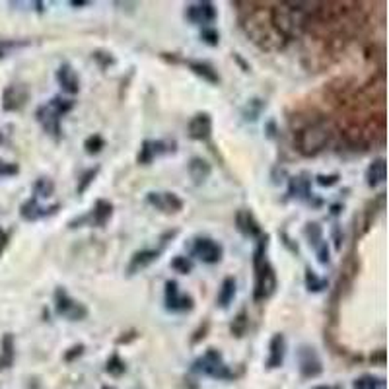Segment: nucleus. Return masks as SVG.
Listing matches in <instances>:
<instances>
[{"label": "nucleus", "instance_id": "1", "mask_svg": "<svg viewBox=\"0 0 389 389\" xmlns=\"http://www.w3.org/2000/svg\"><path fill=\"white\" fill-rule=\"evenodd\" d=\"M309 12H311V2H276L268 10V20L275 32L288 43V41L300 39L308 32Z\"/></svg>", "mask_w": 389, "mask_h": 389}, {"label": "nucleus", "instance_id": "11", "mask_svg": "<svg viewBox=\"0 0 389 389\" xmlns=\"http://www.w3.org/2000/svg\"><path fill=\"white\" fill-rule=\"evenodd\" d=\"M298 364H300V373L304 378H317L323 372V364H321V358L316 352L314 347L309 345H302L300 350H298Z\"/></svg>", "mask_w": 389, "mask_h": 389}, {"label": "nucleus", "instance_id": "3", "mask_svg": "<svg viewBox=\"0 0 389 389\" xmlns=\"http://www.w3.org/2000/svg\"><path fill=\"white\" fill-rule=\"evenodd\" d=\"M247 6L249 8L245 10V16L240 18L247 37L263 51H283L286 41L275 32L268 16L263 18V8H252V2H247Z\"/></svg>", "mask_w": 389, "mask_h": 389}, {"label": "nucleus", "instance_id": "22", "mask_svg": "<svg viewBox=\"0 0 389 389\" xmlns=\"http://www.w3.org/2000/svg\"><path fill=\"white\" fill-rule=\"evenodd\" d=\"M187 65V68L191 70L193 74H197L199 78H203L204 82H209V84H220V74L216 73V68L211 65V63H206V61H193V58H187L183 61Z\"/></svg>", "mask_w": 389, "mask_h": 389}, {"label": "nucleus", "instance_id": "42", "mask_svg": "<svg viewBox=\"0 0 389 389\" xmlns=\"http://www.w3.org/2000/svg\"><path fill=\"white\" fill-rule=\"evenodd\" d=\"M340 175L339 173H331V175H323V173H319V175H316V183L321 187H333L339 183Z\"/></svg>", "mask_w": 389, "mask_h": 389}, {"label": "nucleus", "instance_id": "53", "mask_svg": "<svg viewBox=\"0 0 389 389\" xmlns=\"http://www.w3.org/2000/svg\"><path fill=\"white\" fill-rule=\"evenodd\" d=\"M101 389H115V388H111V385H106V388H101Z\"/></svg>", "mask_w": 389, "mask_h": 389}, {"label": "nucleus", "instance_id": "13", "mask_svg": "<svg viewBox=\"0 0 389 389\" xmlns=\"http://www.w3.org/2000/svg\"><path fill=\"white\" fill-rule=\"evenodd\" d=\"M218 12L214 8L212 2H194L189 4L185 10V18L193 25H203V27H211V24L216 20Z\"/></svg>", "mask_w": 389, "mask_h": 389}, {"label": "nucleus", "instance_id": "46", "mask_svg": "<svg viewBox=\"0 0 389 389\" xmlns=\"http://www.w3.org/2000/svg\"><path fill=\"white\" fill-rule=\"evenodd\" d=\"M333 240H335V249H342V240H345V234L340 232V226L339 224H335V228H333Z\"/></svg>", "mask_w": 389, "mask_h": 389}, {"label": "nucleus", "instance_id": "43", "mask_svg": "<svg viewBox=\"0 0 389 389\" xmlns=\"http://www.w3.org/2000/svg\"><path fill=\"white\" fill-rule=\"evenodd\" d=\"M20 173V166L18 163L2 162L0 160V178H10V175H18Z\"/></svg>", "mask_w": 389, "mask_h": 389}, {"label": "nucleus", "instance_id": "25", "mask_svg": "<svg viewBox=\"0 0 389 389\" xmlns=\"http://www.w3.org/2000/svg\"><path fill=\"white\" fill-rule=\"evenodd\" d=\"M235 286H237V284H235L234 276H226V278L222 280V284H220L218 296H216V304H218L222 309H228L230 308V304L234 302Z\"/></svg>", "mask_w": 389, "mask_h": 389}, {"label": "nucleus", "instance_id": "36", "mask_svg": "<svg viewBox=\"0 0 389 389\" xmlns=\"http://www.w3.org/2000/svg\"><path fill=\"white\" fill-rule=\"evenodd\" d=\"M263 107L265 104L261 101V99H252L247 106L243 107V117H245V121H257V117L263 111Z\"/></svg>", "mask_w": 389, "mask_h": 389}, {"label": "nucleus", "instance_id": "23", "mask_svg": "<svg viewBox=\"0 0 389 389\" xmlns=\"http://www.w3.org/2000/svg\"><path fill=\"white\" fill-rule=\"evenodd\" d=\"M113 216V204L106 201V199H97L96 204H94V209L88 214L89 218V226H97V228H104L111 220Z\"/></svg>", "mask_w": 389, "mask_h": 389}, {"label": "nucleus", "instance_id": "12", "mask_svg": "<svg viewBox=\"0 0 389 389\" xmlns=\"http://www.w3.org/2000/svg\"><path fill=\"white\" fill-rule=\"evenodd\" d=\"M288 197L304 201V203L308 204H314V206H321L323 204L321 199H316L314 193H311L308 173H300V175H294V178L288 179Z\"/></svg>", "mask_w": 389, "mask_h": 389}, {"label": "nucleus", "instance_id": "2", "mask_svg": "<svg viewBox=\"0 0 389 389\" xmlns=\"http://www.w3.org/2000/svg\"><path fill=\"white\" fill-rule=\"evenodd\" d=\"M335 137V129L331 123L327 121V117L319 115L311 121H306L300 129L294 132V146L298 150V154L304 158H316L323 150H327Z\"/></svg>", "mask_w": 389, "mask_h": 389}, {"label": "nucleus", "instance_id": "38", "mask_svg": "<svg viewBox=\"0 0 389 389\" xmlns=\"http://www.w3.org/2000/svg\"><path fill=\"white\" fill-rule=\"evenodd\" d=\"M171 268L175 273H181V275H189L193 271V263H191V259L183 257V255H178V257L171 259Z\"/></svg>", "mask_w": 389, "mask_h": 389}, {"label": "nucleus", "instance_id": "50", "mask_svg": "<svg viewBox=\"0 0 389 389\" xmlns=\"http://www.w3.org/2000/svg\"><path fill=\"white\" fill-rule=\"evenodd\" d=\"M8 47H12V43L0 39V57H4V51H6V49H8Z\"/></svg>", "mask_w": 389, "mask_h": 389}, {"label": "nucleus", "instance_id": "51", "mask_svg": "<svg viewBox=\"0 0 389 389\" xmlns=\"http://www.w3.org/2000/svg\"><path fill=\"white\" fill-rule=\"evenodd\" d=\"M70 4H73V6H88L89 2H84V0H80V2H78V0H73Z\"/></svg>", "mask_w": 389, "mask_h": 389}, {"label": "nucleus", "instance_id": "5", "mask_svg": "<svg viewBox=\"0 0 389 389\" xmlns=\"http://www.w3.org/2000/svg\"><path fill=\"white\" fill-rule=\"evenodd\" d=\"M74 107L73 99H66L63 96H55L49 99L45 106L37 107L35 111V119L39 123L43 130L51 135V137L58 140L61 138V119L65 117Z\"/></svg>", "mask_w": 389, "mask_h": 389}, {"label": "nucleus", "instance_id": "9", "mask_svg": "<svg viewBox=\"0 0 389 389\" xmlns=\"http://www.w3.org/2000/svg\"><path fill=\"white\" fill-rule=\"evenodd\" d=\"M193 296L181 294L179 284L175 280H168L166 283V309L171 314H187V311H193Z\"/></svg>", "mask_w": 389, "mask_h": 389}, {"label": "nucleus", "instance_id": "21", "mask_svg": "<svg viewBox=\"0 0 389 389\" xmlns=\"http://www.w3.org/2000/svg\"><path fill=\"white\" fill-rule=\"evenodd\" d=\"M286 357V339H284L283 333H275L273 339L268 342V358H267V368L268 370H276L280 368Z\"/></svg>", "mask_w": 389, "mask_h": 389}, {"label": "nucleus", "instance_id": "18", "mask_svg": "<svg viewBox=\"0 0 389 389\" xmlns=\"http://www.w3.org/2000/svg\"><path fill=\"white\" fill-rule=\"evenodd\" d=\"M61 209V204H53V206H41L39 201L32 197V199H27L25 203H22L20 206V216L25 220V222H35V220L45 218V216H53V214H57V211Z\"/></svg>", "mask_w": 389, "mask_h": 389}, {"label": "nucleus", "instance_id": "7", "mask_svg": "<svg viewBox=\"0 0 389 389\" xmlns=\"http://www.w3.org/2000/svg\"><path fill=\"white\" fill-rule=\"evenodd\" d=\"M53 298H55V311H57V316L65 317L68 321H84L88 317V308L82 302L74 300L73 296L63 286L55 288V296Z\"/></svg>", "mask_w": 389, "mask_h": 389}, {"label": "nucleus", "instance_id": "6", "mask_svg": "<svg viewBox=\"0 0 389 389\" xmlns=\"http://www.w3.org/2000/svg\"><path fill=\"white\" fill-rule=\"evenodd\" d=\"M191 370L197 373H203V376H209V378H214V380H232V378H235L234 372L230 370V366L224 362V358L216 349H209L203 357L197 358Z\"/></svg>", "mask_w": 389, "mask_h": 389}, {"label": "nucleus", "instance_id": "8", "mask_svg": "<svg viewBox=\"0 0 389 389\" xmlns=\"http://www.w3.org/2000/svg\"><path fill=\"white\" fill-rule=\"evenodd\" d=\"M197 259H201L206 265H216L222 261V255H224V247L220 245L216 240L212 237H206V235H201L197 237L193 243V249H191Z\"/></svg>", "mask_w": 389, "mask_h": 389}, {"label": "nucleus", "instance_id": "10", "mask_svg": "<svg viewBox=\"0 0 389 389\" xmlns=\"http://www.w3.org/2000/svg\"><path fill=\"white\" fill-rule=\"evenodd\" d=\"M30 101V88L25 84H10L2 92V109L8 113L22 111Z\"/></svg>", "mask_w": 389, "mask_h": 389}, {"label": "nucleus", "instance_id": "17", "mask_svg": "<svg viewBox=\"0 0 389 389\" xmlns=\"http://www.w3.org/2000/svg\"><path fill=\"white\" fill-rule=\"evenodd\" d=\"M187 132L193 140H199V142H209L212 137V117L211 113L206 111H201L197 113L189 121V127H187Z\"/></svg>", "mask_w": 389, "mask_h": 389}, {"label": "nucleus", "instance_id": "20", "mask_svg": "<svg viewBox=\"0 0 389 389\" xmlns=\"http://www.w3.org/2000/svg\"><path fill=\"white\" fill-rule=\"evenodd\" d=\"M160 255H162V249H140V252L132 253L129 267H127V275L132 276L140 273L142 268L150 267L154 261L160 259Z\"/></svg>", "mask_w": 389, "mask_h": 389}, {"label": "nucleus", "instance_id": "29", "mask_svg": "<svg viewBox=\"0 0 389 389\" xmlns=\"http://www.w3.org/2000/svg\"><path fill=\"white\" fill-rule=\"evenodd\" d=\"M352 388L354 389H385V381L381 380V378H376V376L366 373V376H360V378H357V380H354Z\"/></svg>", "mask_w": 389, "mask_h": 389}, {"label": "nucleus", "instance_id": "32", "mask_svg": "<svg viewBox=\"0 0 389 389\" xmlns=\"http://www.w3.org/2000/svg\"><path fill=\"white\" fill-rule=\"evenodd\" d=\"M327 286H329V283L325 278L317 276L311 268H306V288L309 292H316L317 294V292H323Z\"/></svg>", "mask_w": 389, "mask_h": 389}, {"label": "nucleus", "instance_id": "15", "mask_svg": "<svg viewBox=\"0 0 389 389\" xmlns=\"http://www.w3.org/2000/svg\"><path fill=\"white\" fill-rule=\"evenodd\" d=\"M146 201L148 204H152L156 211L163 212V214H178V212L183 211V201L179 199L175 193H148L146 194Z\"/></svg>", "mask_w": 389, "mask_h": 389}, {"label": "nucleus", "instance_id": "33", "mask_svg": "<svg viewBox=\"0 0 389 389\" xmlns=\"http://www.w3.org/2000/svg\"><path fill=\"white\" fill-rule=\"evenodd\" d=\"M97 173H99V166H96V168H89V170H86L84 173H82V178L78 179V185H76V193L78 194H84L86 191H88V187L96 181Z\"/></svg>", "mask_w": 389, "mask_h": 389}, {"label": "nucleus", "instance_id": "49", "mask_svg": "<svg viewBox=\"0 0 389 389\" xmlns=\"http://www.w3.org/2000/svg\"><path fill=\"white\" fill-rule=\"evenodd\" d=\"M340 212H342V204H340V203L331 204V214H333V216H339Z\"/></svg>", "mask_w": 389, "mask_h": 389}, {"label": "nucleus", "instance_id": "31", "mask_svg": "<svg viewBox=\"0 0 389 389\" xmlns=\"http://www.w3.org/2000/svg\"><path fill=\"white\" fill-rule=\"evenodd\" d=\"M106 372L109 373V376H113V378H121L123 373L127 372V364H125V360H123L117 352L115 354H111L109 357V360H107L106 364Z\"/></svg>", "mask_w": 389, "mask_h": 389}, {"label": "nucleus", "instance_id": "14", "mask_svg": "<svg viewBox=\"0 0 389 389\" xmlns=\"http://www.w3.org/2000/svg\"><path fill=\"white\" fill-rule=\"evenodd\" d=\"M173 146H175L173 142L170 144V142H166V140H144V142L140 144V150H138L137 162L140 163V166H150L158 156L173 152V150H175Z\"/></svg>", "mask_w": 389, "mask_h": 389}, {"label": "nucleus", "instance_id": "35", "mask_svg": "<svg viewBox=\"0 0 389 389\" xmlns=\"http://www.w3.org/2000/svg\"><path fill=\"white\" fill-rule=\"evenodd\" d=\"M106 148V140L101 135H92L84 140V150H86V154L89 156H96L99 154L101 150Z\"/></svg>", "mask_w": 389, "mask_h": 389}, {"label": "nucleus", "instance_id": "4", "mask_svg": "<svg viewBox=\"0 0 389 389\" xmlns=\"http://www.w3.org/2000/svg\"><path fill=\"white\" fill-rule=\"evenodd\" d=\"M268 234H263L257 242V247L253 252V268H255V286H253V300L261 302L268 300L276 292V271L267 259L268 249Z\"/></svg>", "mask_w": 389, "mask_h": 389}, {"label": "nucleus", "instance_id": "16", "mask_svg": "<svg viewBox=\"0 0 389 389\" xmlns=\"http://www.w3.org/2000/svg\"><path fill=\"white\" fill-rule=\"evenodd\" d=\"M235 228L243 237H249V240H259L261 235L265 234L259 220L255 218V214L252 211H247V209L235 212Z\"/></svg>", "mask_w": 389, "mask_h": 389}, {"label": "nucleus", "instance_id": "41", "mask_svg": "<svg viewBox=\"0 0 389 389\" xmlns=\"http://www.w3.org/2000/svg\"><path fill=\"white\" fill-rule=\"evenodd\" d=\"M209 329H211V321H203V323L199 325V329L193 333V337H191V345H199L201 340H204V337H206V333H209Z\"/></svg>", "mask_w": 389, "mask_h": 389}, {"label": "nucleus", "instance_id": "26", "mask_svg": "<svg viewBox=\"0 0 389 389\" xmlns=\"http://www.w3.org/2000/svg\"><path fill=\"white\" fill-rule=\"evenodd\" d=\"M385 181V160L383 158H378L370 163V168L366 171V183L368 187L376 189L378 185H381Z\"/></svg>", "mask_w": 389, "mask_h": 389}, {"label": "nucleus", "instance_id": "28", "mask_svg": "<svg viewBox=\"0 0 389 389\" xmlns=\"http://www.w3.org/2000/svg\"><path fill=\"white\" fill-rule=\"evenodd\" d=\"M247 331H249V316H247L245 309H242V311L234 317L232 325H230V333L234 335L235 339H242Z\"/></svg>", "mask_w": 389, "mask_h": 389}, {"label": "nucleus", "instance_id": "19", "mask_svg": "<svg viewBox=\"0 0 389 389\" xmlns=\"http://www.w3.org/2000/svg\"><path fill=\"white\" fill-rule=\"evenodd\" d=\"M57 82L61 89L65 94H68V96H76L80 92V78H78V74L73 68V65H68V63H63V65L58 66Z\"/></svg>", "mask_w": 389, "mask_h": 389}, {"label": "nucleus", "instance_id": "52", "mask_svg": "<svg viewBox=\"0 0 389 389\" xmlns=\"http://www.w3.org/2000/svg\"><path fill=\"white\" fill-rule=\"evenodd\" d=\"M316 389H333V388H329V385H319V388H316Z\"/></svg>", "mask_w": 389, "mask_h": 389}, {"label": "nucleus", "instance_id": "39", "mask_svg": "<svg viewBox=\"0 0 389 389\" xmlns=\"http://www.w3.org/2000/svg\"><path fill=\"white\" fill-rule=\"evenodd\" d=\"M201 39H203L206 45L216 47L220 43V33L216 32L214 27H203V30H201Z\"/></svg>", "mask_w": 389, "mask_h": 389}, {"label": "nucleus", "instance_id": "24", "mask_svg": "<svg viewBox=\"0 0 389 389\" xmlns=\"http://www.w3.org/2000/svg\"><path fill=\"white\" fill-rule=\"evenodd\" d=\"M189 175L194 181V185H203L206 179L211 178L212 173V166L204 158H199V156H194L191 158V162H189Z\"/></svg>", "mask_w": 389, "mask_h": 389}, {"label": "nucleus", "instance_id": "27", "mask_svg": "<svg viewBox=\"0 0 389 389\" xmlns=\"http://www.w3.org/2000/svg\"><path fill=\"white\" fill-rule=\"evenodd\" d=\"M14 362V339L12 335L6 333L4 339H2V354H0V372L10 368Z\"/></svg>", "mask_w": 389, "mask_h": 389}, {"label": "nucleus", "instance_id": "44", "mask_svg": "<svg viewBox=\"0 0 389 389\" xmlns=\"http://www.w3.org/2000/svg\"><path fill=\"white\" fill-rule=\"evenodd\" d=\"M84 349H86V347H84L82 342H80V345H74V347H70V349L65 352L66 362H74L76 358H80L82 354H84Z\"/></svg>", "mask_w": 389, "mask_h": 389}, {"label": "nucleus", "instance_id": "47", "mask_svg": "<svg viewBox=\"0 0 389 389\" xmlns=\"http://www.w3.org/2000/svg\"><path fill=\"white\" fill-rule=\"evenodd\" d=\"M8 247V234L0 228V255L4 253V249Z\"/></svg>", "mask_w": 389, "mask_h": 389}, {"label": "nucleus", "instance_id": "48", "mask_svg": "<svg viewBox=\"0 0 389 389\" xmlns=\"http://www.w3.org/2000/svg\"><path fill=\"white\" fill-rule=\"evenodd\" d=\"M372 362L383 364V362H385V350L380 349V350H378V354H372Z\"/></svg>", "mask_w": 389, "mask_h": 389}, {"label": "nucleus", "instance_id": "40", "mask_svg": "<svg viewBox=\"0 0 389 389\" xmlns=\"http://www.w3.org/2000/svg\"><path fill=\"white\" fill-rule=\"evenodd\" d=\"M316 255H317V261H319L321 265H329V261H331V253H329V243L325 242V240L316 247Z\"/></svg>", "mask_w": 389, "mask_h": 389}, {"label": "nucleus", "instance_id": "30", "mask_svg": "<svg viewBox=\"0 0 389 389\" xmlns=\"http://www.w3.org/2000/svg\"><path fill=\"white\" fill-rule=\"evenodd\" d=\"M304 234H306L309 245H311L314 249H316L319 243L323 242V228L319 226L317 222H308L306 228H304Z\"/></svg>", "mask_w": 389, "mask_h": 389}, {"label": "nucleus", "instance_id": "37", "mask_svg": "<svg viewBox=\"0 0 389 389\" xmlns=\"http://www.w3.org/2000/svg\"><path fill=\"white\" fill-rule=\"evenodd\" d=\"M92 58L96 61L99 68H109V66L115 65V57L109 53V51H104V49H96L94 53H92Z\"/></svg>", "mask_w": 389, "mask_h": 389}, {"label": "nucleus", "instance_id": "34", "mask_svg": "<svg viewBox=\"0 0 389 389\" xmlns=\"http://www.w3.org/2000/svg\"><path fill=\"white\" fill-rule=\"evenodd\" d=\"M33 193H35V199L39 197H51L55 193V183L51 178H39L33 185Z\"/></svg>", "mask_w": 389, "mask_h": 389}, {"label": "nucleus", "instance_id": "45", "mask_svg": "<svg viewBox=\"0 0 389 389\" xmlns=\"http://www.w3.org/2000/svg\"><path fill=\"white\" fill-rule=\"evenodd\" d=\"M138 339V331H135V329H130V331L123 333L121 337L117 339V345H129V342H132V340Z\"/></svg>", "mask_w": 389, "mask_h": 389}]
</instances>
